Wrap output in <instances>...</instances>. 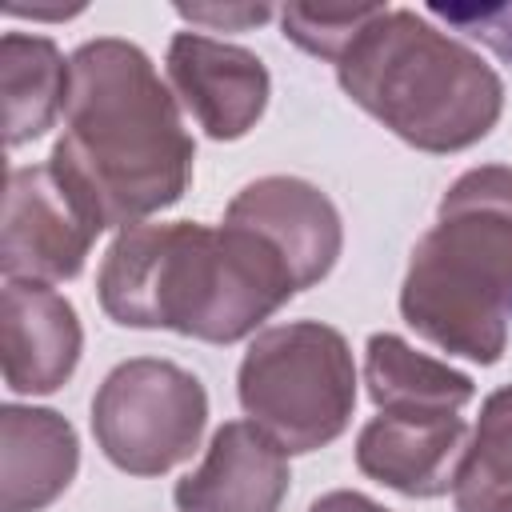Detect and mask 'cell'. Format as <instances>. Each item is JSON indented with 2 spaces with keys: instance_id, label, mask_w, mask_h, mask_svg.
<instances>
[{
  "instance_id": "e0dca14e",
  "label": "cell",
  "mask_w": 512,
  "mask_h": 512,
  "mask_svg": "<svg viewBox=\"0 0 512 512\" xmlns=\"http://www.w3.org/2000/svg\"><path fill=\"white\" fill-rule=\"evenodd\" d=\"M376 8L380 4H340V8H332V4H320V8L316 4H284L280 8V28L308 56H320V60L336 64L340 52L372 20Z\"/></svg>"
},
{
  "instance_id": "2e32d148",
  "label": "cell",
  "mask_w": 512,
  "mask_h": 512,
  "mask_svg": "<svg viewBox=\"0 0 512 512\" xmlns=\"http://www.w3.org/2000/svg\"><path fill=\"white\" fill-rule=\"evenodd\" d=\"M456 512H512V384L480 404V420L452 476Z\"/></svg>"
},
{
  "instance_id": "7a4b0ae2",
  "label": "cell",
  "mask_w": 512,
  "mask_h": 512,
  "mask_svg": "<svg viewBox=\"0 0 512 512\" xmlns=\"http://www.w3.org/2000/svg\"><path fill=\"white\" fill-rule=\"evenodd\" d=\"M300 292L284 252L256 228L220 220L132 224L96 272V300L124 328H164L204 344H236Z\"/></svg>"
},
{
  "instance_id": "ffe728a7",
  "label": "cell",
  "mask_w": 512,
  "mask_h": 512,
  "mask_svg": "<svg viewBox=\"0 0 512 512\" xmlns=\"http://www.w3.org/2000/svg\"><path fill=\"white\" fill-rule=\"evenodd\" d=\"M308 512H392V508L376 504L372 496H364V492H356V488H332V492L316 496V500L308 504Z\"/></svg>"
},
{
  "instance_id": "5b68a950",
  "label": "cell",
  "mask_w": 512,
  "mask_h": 512,
  "mask_svg": "<svg viewBox=\"0 0 512 512\" xmlns=\"http://www.w3.org/2000/svg\"><path fill=\"white\" fill-rule=\"evenodd\" d=\"M236 396L288 456L344 436L356 408V364L340 328L288 320L256 332L236 368Z\"/></svg>"
},
{
  "instance_id": "44dd1931",
  "label": "cell",
  "mask_w": 512,
  "mask_h": 512,
  "mask_svg": "<svg viewBox=\"0 0 512 512\" xmlns=\"http://www.w3.org/2000/svg\"><path fill=\"white\" fill-rule=\"evenodd\" d=\"M4 12L8 16H32V20H68V16L84 12V4H76V8H24V4H8Z\"/></svg>"
},
{
  "instance_id": "277c9868",
  "label": "cell",
  "mask_w": 512,
  "mask_h": 512,
  "mask_svg": "<svg viewBox=\"0 0 512 512\" xmlns=\"http://www.w3.org/2000/svg\"><path fill=\"white\" fill-rule=\"evenodd\" d=\"M344 96L404 144L448 156L480 144L504 112L500 72L412 8H376L336 60Z\"/></svg>"
},
{
  "instance_id": "52a82bcc",
  "label": "cell",
  "mask_w": 512,
  "mask_h": 512,
  "mask_svg": "<svg viewBox=\"0 0 512 512\" xmlns=\"http://www.w3.org/2000/svg\"><path fill=\"white\" fill-rule=\"evenodd\" d=\"M100 228L80 212L48 164H24L8 172L4 224H0V272L4 280L64 284L84 272Z\"/></svg>"
},
{
  "instance_id": "8fae6325",
  "label": "cell",
  "mask_w": 512,
  "mask_h": 512,
  "mask_svg": "<svg viewBox=\"0 0 512 512\" xmlns=\"http://www.w3.org/2000/svg\"><path fill=\"white\" fill-rule=\"evenodd\" d=\"M4 384L16 396H52L64 388L84 352V328L68 296L52 284L4 280Z\"/></svg>"
},
{
  "instance_id": "9a60e30c",
  "label": "cell",
  "mask_w": 512,
  "mask_h": 512,
  "mask_svg": "<svg viewBox=\"0 0 512 512\" xmlns=\"http://www.w3.org/2000/svg\"><path fill=\"white\" fill-rule=\"evenodd\" d=\"M0 92H4V140L20 148L40 140L68 104V60L56 40L36 32L0 36Z\"/></svg>"
},
{
  "instance_id": "ba28073f",
  "label": "cell",
  "mask_w": 512,
  "mask_h": 512,
  "mask_svg": "<svg viewBox=\"0 0 512 512\" xmlns=\"http://www.w3.org/2000/svg\"><path fill=\"white\" fill-rule=\"evenodd\" d=\"M164 68L172 92L212 140L248 136L272 96V76L256 52L204 32H176Z\"/></svg>"
},
{
  "instance_id": "4fadbf2b",
  "label": "cell",
  "mask_w": 512,
  "mask_h": 512,
  "mask_svg": "<svg viewBox=\"0 0 512 512\" xmlns=\"http://www.w3.org/2000/svg\"><path fill=\"white\" fill-rule=\"evenodd\" d=\"M80 468V440L56 408H0V508L44 512L56 504Z\"/></svg>"
},
{
  "instance_id": "ac0fdd59",
  "label": "cell",
  "mask_w": 512,
  "mask_h": 512,
  "mask_svg": "<svg viewBox=\"0 0 512 512\" xmlns=\"http://www.w3.org/2000/svg\"><path fill=\"white\" fill-rule=\"evenodd\" d=\"M432 16L484 40L500 60L512 64V4H432Z\"/></svg>"
},
{
  "instance_id": "3957f363",
  "label": "cell",
  "mask_w": 512,
  "mask_h": 512,
  "mask_svg": "<svg viewBox=\"0 0 512 512\" xmlns=\"http://www.w3.org/2000/svg\"><path fill=\"white\" fill-rule=\"evenodd\" d=\"M400 316L448 356L500 364L512 328V164H476L448 184L408 256Z\"/></svg>"
},
{
  "instance_id": "30bf717a",
  "label": "cell",
  "mask_w": 512,
  "mask_h": 512,
  "mask_svg": "<svg viewBox=\"0 0 512 512\" xmlns=\"http://www.w3.org/2000/svg\"><path fill=\"white\" fill-rule=\"evenodd\" d=\"M224 220L248 224L264 240H272L292 264L300 292L320 284L336 268L344 248V224L336 204L328 200V192L300 176H260L244 184L228 200Z\"/></svg>"
},
{
  "instance_id": "7c38bea8",
  "label": "cell",
  "mask_w": 512,
  "mask_h": 512,
  "mask_svg": "<svg viewBox=\"0 0 512 512\" xmlns=\"http://www.w3.org/2000/svg\"><path fill=\"white\" fill-rule=\"evenodd\" d=\"M468 424L452 416H392L376 412L356 436V468L412 500H436L452 492L456 464L464 456Z\"/></svg>"
},
{
  "instance_id": "5bb4252c",
  "label": "cell",
  "mask_w": 512,
  "mask_h": 512,
  "mask_svg": "<svg viewBox=\"0 0 512 512\" xmlns=\"http://www.w3.org/2000/svg\"><path fill=\"white\" fill-rule=\"evenodd\" d=\"M364 384L376 412H392V416H452L476 400V384L468 372L416 352L396 332L368 336Z\"/></svg>"
},
{
  "instance_id": "6da1fadb",
  "label": "cell",
  "mask_w": 512,
  "mask_h": 512,
  "mask_svg": "<svg viewBox=\"0 0 512 512\" xmlns=\"http://www.w3.org/2000/svg\"><path fill=\"white\" fill-rule=\"evenodd\" d=\"M192 160L180 104L140 44L96 36L68 56L64 132L48 168L100 232L172 208L192 184Z\"/></svg>"
},
{
  "instance_id": "9c48e42d",
  "label": "cell",
  "mask_w": 512,
  "mask_h": 512,
  "mask_svg": "<svg viewBox=\"0 0 512 512\" xmlns=\"http://www.w3.org/2000/svg\"><path fill=\"white\" fill-rule=\"evenodd\" d=\"M292 472L288 452L252 420L212 432L204 460L176 480V512H280Z\"/></svg>"
},
{
  "instance_id": "8992f818",
  "label": "cell",
  "mask_w": 512,
  "mask_h": 512,
  "mask_svg": "<svg viewBox=\"0 0 512 512\" xmlns=\"http://www.w3.org/2000/svg\"><path fill=\"white\" fill-rule=\"evenodd\" d=\"M204 424V384L164 356L120 360L92 396L96 448L128 476H164L184 464L200 448Z\"/></svg>"
},
{
  "instance_id": "d6986e66",
  "label": "cell",
  "mask_w": 512,
  "mask_h": 512,
  "mask_svg": "<svg viewBox=\"0 0 512 512\" xmlns=\"http://www.w3.org/2000/svg\"><path fill=\"white\" fill-rule=\"evenodd\" d=\"M176 16L212 32H244V28L268 24L276 8L272 4H176Z\"/></svg>"
}]
</instances>
